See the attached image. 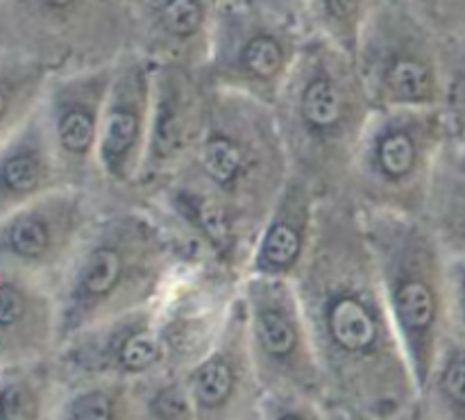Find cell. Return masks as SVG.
Masks as SVG:
<instances>
[{"label":"cell","mask_w":465,"mask_h":420,"mask_svg":"<svg viewBox=\"0 0 465 420\" xmlns=\"http://www.w3.org/2000/svg\"><path fill=\"white\" fill-rule=\"evenodd\" d=\"M327 405L359 420H395L420 395L404 353L363 214L321 195L312 253L295 277Z\"/></svg>","instance_id":"1"},{"label":"cell","mask_w":465,"mask_h":420,"mask_svg":"<svg viewBox=\"0 0 465 420\" xmlns=\"http://www.w3.org/2000/svg\"><path fill=\"white\" fill-rule=\"evenodd\" d=\"M195 264L203 262L148 205L107 198L57 286L62 344L159 303Z\"/></svg>","instance_id":"2"},{"label":"cell","mask_w":465,"mask_h":420,"mask_svg":"<svg viewBox=\"0 0 465 420\" xmlns=\"http://www.w3.org/2000/svg\"><path fill=\"white\" fill-rule=\"evenodd\" d=\"M289 177L291 162L275 109L252 95L212 86L198 148L159 189L225 214L257 241Z\"/></svg>","instance_id":"3"},{"label":"cell","mask_w":465,"mask_h":420,"mask_svg":"<svg viewBox=\"0 0 465 420\" xmlns=\"http://www.w3.org/2000/svg\"><path fill=\"white\" fill-rule=\"evenodd\" d=\"M272 109L291 173L321 195H343L354 155L377 109L357 59L313 35Z\"/></svg>","instance_id":"4"},{"label":"cell","mask_w":465,"mask_h":420,"mask_svg":"<svg viewBox=\"0 0 465 420\" xmlns=\"http://www.w3.org/2000/svg\"><path fill=\"white\" fill-rule=\"evenodd\" d=\"M418 391L450 335V257L425 218L361 212Z\"/></svg>","instance_id":"5"},{"label":"cell","mask_w":465,"mask_h":420,"mask_svg":"<svg viewBox=\"0 0 465 420\" xmlns=\"http://www.w3.org/2000/svg\"><path fill=\"white\" fill-rule=\"evenodd\" d=\"M450 136L452 116L445 107L375 109L343 195L361 212L422 218Z\"/></svg>","instance_id":"6"},{"label":"cell","mask_w":465,"mask_h":420,"mask_svg":"<svg viewBox=\"0 0 465 420\" xmlns=\"http://www.w3.org/2000/svg\"><path fill=\"white\" fill-rule=\"evenodd\" d=\"M312 36L304 0H218L203 75L272 107Z\"/></svg>","instance_id":"7"},{"label":"cell","mask_w":465,"mask_h":420,"mask_svg":"<svg viewBox=\"0 0 465 420\" xmlns=\"http://www.w3.org/2000/svg\"><path fill=\"white\" fill-rule=\"evenodd\" d=\"M134 50L127 0H0V53L53 73L116 64Z\"/></svg>","instance_id":"8"},{"label":"cell","mask_w":465,"mask_h":420,"mask_svg":"<svg viewBox=\"0 0 465 420\" xmlns=\"http://www.w3.org/2000/svg\"><path fill=\"white\" fill-rule=\"evenodd\" d=\"M445 41L413 12L380 0L357 50L377 109L445 107Z\"/></svg>","instance_id":"9"},{"label":"cell","mask_w":465,"mask_h":420,"mask_svg":"<svg viewBox=\"0 0 465 420\" xmlns=\"http://www.w3.org/2000/svg\"><path fill=\"white\" fill-rule=\"evenodd\" d=\"M241 291L263 394H300L327 405L321 364L295 282L248 275Z\"/></svg>","instance_id":"10"},{"label":"cell","mask_w":465,"mask_h":420,"mask_svg":"<svg viewBox=\"0 0 465 420\" xmlns=\"http://www.w3.org/2000/svg\"><path fill=\"white\" fill-rule=\"evenodd\" d=\"M104 195L59 186L0 216V266L35 275L57 291L64 273L84 244Z\"/></svg>","instance_id":"11"},{"label":"cell","mask_w":465,"mask_h":420,"mask_svg":"<svg viewBox=\"0 0 465 420\" xmlns=\"http://www.w3.org/2000/svg\"><path fill=\"white\" fill-rule=\"evenodd\" d=\"M159 305L162 300L86 327L64 341L53 357L59 380L64 385L84 380L141 382L171 371Z\"/></svg>","instance_id":"12"},{"label":"cell","mask_w":465,"mask_h":420,"mask_svg":"<svg viewBox=\"0 0 465 420\" xmlns=\"http://www.w3.org/2000/svg\"><path fill=\"white\" fill-rule=\"evenodd\" d=\"M154 62L130 50L116 62L98 141L100 189L104 198L136 200L153 107Z\"/></svg>","instance_id":"13"},{"label":"cell","mask_w":465,"mask_h":420,"mask_svg":"<svg viewBox=\"0 0 465 420\" xmlns=\"http://www.w3.org/2000/svg\"><path fill=\"white\" fill-rule=\"evenodd\" d=\"M212 86L198 68L154 64L148 150L136 200L166 185L191 159L204 135Z\"/></svg>","instance_id":"14"},{"label":"cell","mask_w":465,"mask_h":420,"mask_svg":"<svg viewBox=\"0 0 465 420\" xmlns=\"http://www.w3.org/2000/svg\"><path fill=\"white\" fill-rule=\"evenodd\" d=\"M116 64L86 71L54 73L41 112L48 123L66 186L103 194L98 173V141L104 105Z\"/></svg>","instance_id":"15"},{"label":"cell","mask_w":465,"mask_h":420,"mask_svg":"<svg viewBox=\"0 0 465 420\" xmlns=\"http://www.w3.org/2000/svg\"><path fill=\"white\" fill-rule=\"evenodd\" d=\"M184 380L198 420H239L259 407L263 389L250 348L243 291L236 295L218 339L200 362L184 371Z\"/></svg>","instance_id":"16"},{"label":"cell","mask_w":465,"mask_h":420,"mask_svg":"<svg viewBox=\"0 0 465 420\" xmlns=\"http://www.w3.org/2000/svg\"><path fill=\"white\" fill-rule=\"evenodd\" d=\"M134 50L154 64L203 71L212 48L218 0H127Z\"/></svg>","instance_id":"17"},{"label":"cell","mask_w":465,"mask_h":420,"mask_svg":"<svg viewBox=\"0 0 465 420\" xmlns=\"http://www.w3.org/2000/svg\"><path fill=\"white\" fill-rule=\"evenodd\" d=\"M62 344L57 291L35 275L0 266V364L53 359Z\"/></svg>","instance_id":"18"},{"label":"cell","mask_w":465,"mask_h":420,"mask_svg":"<svg viewBox=\"0 0 465 420\" xmlns=\"http://www.w3.org/2000/svg\"><path fill=\"white\" fill-rule=\"evenodd\" d=\"M318 205L321 194L307 180L291 173L259 232L245 277L295 282L316 239Z\"/></svg>","instance_id":"19"},{"label":"cell","mask_w":465,"mask_h":420,"mask_svg":"<svg viewBox=\"0 0 465 420\" xmlns=\"http://www.w3.org/2000/svg\"><path fill=\"white\" fill-rule=\"evenodd\" d=\"M66 186L41 107L0 136V216L48 191Z\"/></svg>","instance_id":"20"},{"label":"cell","mask_w":465,"mask_h":420,"mask_svg":"<svg viewBox=\"0 0 465 420\" xmlns=\"http://www.w3.org/2000/svg\"><path fill=\"white\" fill-rule=\"evenodd\" d=\"M422 218L448 257L465 259V153L452 136L436 164Z\"/></svg>","instance_id":"21"},{"label":"cell","mask_w":465,"mask_h":420,"mask_svg":"<svg viewBox=\"0 0 465 420\" xmlns=\"http://www.w3.org/2000/svg\"><path fill=\"white\" fill-rule=\"evenodd\" d=\"M62 391L53 359L3 366L0 420H53Z\"/></svg>","instance_id":"22"},{"label":"cell","mask_w":465,"mask_h":420,"mask_svg":"<svg viewBox=\"0 0 465 420\" xmlns=\"http://www.w3.org/2000/svg\"><path fill=\"white\" fill-rule=\"evenodd\" d=\"M53 420H143L139 382L84 380L64 385Z\"/></svg>","instance_id":"23"},{"label":"cell","mask_w":465,"mask_h":420,"mask_svg":"<svg viewBox=\"0 0 465 420\" xmlns=\"http://www.w3.org/2000/svg\"><path fill=\"white\" fill-rule=\"evenodd\" d=\"M53 75L44 64L0 53V136L9 135L41 107Z\"/></svg>","instance_id":"24"},{"label":"cell","mask_w":465,"mask_h":420,"mask_svg":"<svg viewBox=\"0 0 465 420\" xmlns=\"http://www.w3.org/2000/svg\"><path fill=\"white\" fill-rule=\"evenodd\" d=\"M436 420H465V341L450 332L420 391Z\"/></svg>","instance_id":"25"},{"label":"cell","mask_w":465,"mask_h":420,"mask_svg":"<svg viewBox=\"0 0 465 420\" xmlns=\"http://www.w3.org/2000/svg\"><path fill=\"white\" fill-rule=\"evenodd\" d=\"M380 0H304L313 35L357 59L359 44Z\"/></svg>","instance_id":"26"},{"label":"cell","mask_w":465,"mask_h":420,"mask_svg":"<svg viewBox=\"0 0 465 420\" xmlns=\"http://www.w3.org/2000/svg\"><path fill=\"white\" fill-rule=\"evenodd\" d=\"M143 420H198L184 373L163 371L139 382Z\"/></svg>","instance_id":"27"},{"label":"cell","mask_w":465,"mask_h":420,"mask_svg":"<svg viewBox=\"0 0 465 420\" xmlns=\"http://www.w3.org/2000/svg\"><path fill=\"white\" fill-rule=\"evenodd\" d=\"M416 14L443 41L465 36V0H393Z\"/></svg>","instance_id":"28"},{"label":"cell","mask_w":465,"mask_h":420,"mask_svg":"<svg viewBox=\"0 0 465 420\" xmlns=\"http://www.w3.org/2000/svg\"><path fill=\"white\" fill-rule=\"evenodd\" d=\"M263 420H331V407L300 394H263L259 400Z\"/></svg>","instance_id":"29"},{"label":"cell","mask_w":465,"mask_h":420,"mask_svg":"<svg viewBox=\"0 0 465 420\" xmlns=\"http://www.w3.org/2000/svg\"><path fill=\"white\" fill-rule=\"evenodd\" d=\"M445 109L450 116L465 114V36L443 44Z\"/></svg>","instance_id":"30"},{"label":"cell","mask_w":465,"mask_h":420,"mask_svg":"<svg viewBox=\"0 0 465 420\" xmlns=\"http://www.w3.org/2000/svg\"><path fill=\"white\" fill-rule=\"evenodd\" d=\"M450 332L465 341V259L450 257Z\"/></svg>","instance_id":"31"},{"label":"cell","mask_w":465,"mask_h":420,"mask_svg":"<svg viewBox=\"0 0 465 420\" xmlns=\"http://www.w3.org/2000/svg\"><path fill=\"white\" fill-rule=\"evenodd\" d=\"M452 139L465 153V114L463 116H452Z\"/></svg>","instance_id":"32"},{"label":"cell","mask_w":465,"mask_h":420,"mask_svg":"<svg viewBox=\"0 0 465 420\" xmlns=\"http://www.w3.org/2000/svg\"><path fill=\"white\" fill-rule=\"evenodd\" d=\"M239 420H263V416H262V409H252V412L250 414H245L243 418H239Z\"/></svg>","instance_id":"33"}]
</instances>
